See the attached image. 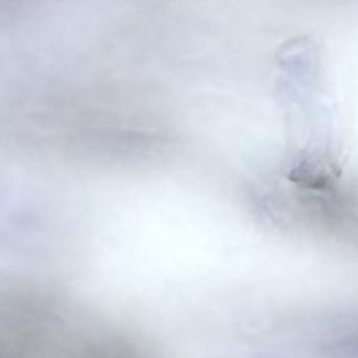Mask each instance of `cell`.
Here are the masks:
<instances>
[{
    "label": "cell",
    "instance_id": "cell-1",
    "mask_svg": "<svg viewBox=\"0 0 358 358\" xmlns=\"http://www.w3.org/2000/svg\"><path fill=\"white\" fill-rule=\"evenodd\" d=\"M278 311H276V313H278ZM275 316H276V314H275ZM275 316H274V318H275ZM273 322H274V320H273ZM273 322H272V324H273ZM272 324H271V328H272ZM271 328H270V330H271ZM269 333H270V331H269ZM268 336H269V334H268ZM267 339H268V337H267ZM266 345V343H265ZM265 345H264V347H265ZM264 349V348H263Z\"/></svg>",
    "mask_w": 358,
    "mask_h": 358
}]
</instances>
